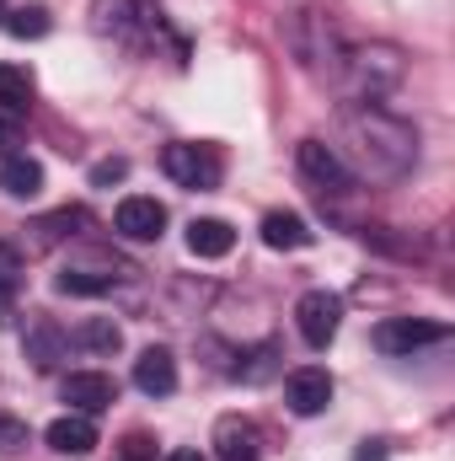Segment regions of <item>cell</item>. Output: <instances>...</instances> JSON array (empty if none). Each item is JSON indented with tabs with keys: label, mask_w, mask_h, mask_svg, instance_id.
<instances>
[{
	"label": "cell",
	"mask_w": 455,
	"mask_h": 461,
	"mask_svg": "<svg viewBox=\"0 0 455 461\" xmlns=\"http://www.w3.org/2000/svg\"><path fill=\"white\" fill-rule=\"evenodd\" d=\"M338 140L333 145L353 177L370 183H402L418 167V134L413 123H402L397 113H386L380 103H343L338 108Z\"/></svg>",
	"instance_id": "obj_1"
},
{
	"label": "cell",
	"mask_w": 455,
	"mask_h": 461,
	"mask_svg": "<svg viewBox=\"0 0 455 461\" xmlns=\"http://www.w3.org/2000/svg\"><path fill=\"white\" fill-rule=\"evenodd\" d=\"M284 38H290L295 59H300L317 81H343V70H348V43H343L338 22H333L322 5H300V11L284 22Z\"/></svg>",
	"instance_id": "obj_2"
},
{
	"label": "cell",
	"mask_w": 455,
	"mask_h": 461,
	"mask_svg": "<svg viewBox=\"0 0 455 461\" xmlns=\"http://www.w3.org/2000/svg\"><path fill=\"white\" fill-rule=\"evenodd\" d=\"M343 81L359 92L353 103H380L397 81H402V54L386 49V43H370V49H348V70Z\"/></svg>",
	"instance_id": "obj_3"
},
{
	"label": "cell",
	"mask_w": 455,
	"mask_h": 461,
	"mask_svg": "<svg viewBox=\"0 0 455 461\" xmlns=\"http://www.w3.org/2000/svg\"><path fill=\"white\" fill-rule=\"evenodd\" d=\"M295 161H300V177H306L322 199H348V194L359 188V177L348 172V161H343L333 145H322V140H300Z\"/></svg>",
	"instance_id": "obj_4"
},
{
	"label": "cell",
	"mask_w": 455,
	"mask_h": 461,
	"mask_svg": "<svg viewBox=\"0 0 455 461\" xmlns=\"http://www.w3.org/2000/svg\"><path fill=\"white\" fill-rule=\"evenodd\" d=\"M338 322H343V301L333 290H306L300 306H295V328L311 348H327L338 339Z\"/></svg>",
	"instance_id": "obj_5"
},
{
	"label": "cell",
	"mask_w": 455,
	"mask_h": 461,
	"mask_svg": "<svg viewBox=\"0 0 455 461\" xmlns=\"http://www.w3.org/2000/svg\"><path fill=\"white\" fill-rule=\"evenodd\" d=\"M161 167L183 188H215L220 183V156L210 145H166L161 150Z\"/></svg>",
	"instance_id": "obj_6"
},
{
	"label": "cell",
	"mask_w": 455,
	"mask_h": 461,
	"mask_svg": "<svg viewBox=\"0 0 455 461\" xmlns=\"http://www.w3.org/2000/svg\"><path fill=\"white\" fill-rule=\"evenodd\" d=\"M424 344H445V322H424V317H391L375 328V348L386 354H413Z\"/></svg>",
	"instance_id": "obj_7"
},
{
	"label": "cell",
	"mask_w": 455,
	"mask_h": 461,
	"mask_svg": "<svg viewBox=\"0 0 455 461\" xmlns=\"http://www.w3.org/2000/svg\"><path fill=\"white\" fill-rule=\"evenodd\" d=\"M284 402H290V413H300V419H317V413H327V402H333V375L327 370H290V381H284Z\"/></svg>",
	"instance_id": "obj_8"
},
{
	"label": "cell",
	"mask_w": 455,
	"mask_h": 461,
	"mask_svg": "<svg viewBox=\"0 0 455 461\" xmlns=\"http://www.w3.org/2000/svg\"><path fill=\"white\" fill-rule=\"evenodd\" d=\"M65 402H70V413L97 419L103 408H113L118 402L113 375H103V370H76V375H65Z\"/></svg>",
	"instance_id": "obj_9"
},
{
	"label": "cell",
	"mask_w": 455,
	"mask_h": 461,
	"mask_svg": "<svg viewBox=\"0 0 455 461\" xmlns=\"http://www.w3.org/2000/svg\"><path fill=\"white\" fill-rule=\"evenodd\" d=\"M113 226L129 236V241H156L161 230H166V204L161 199H145V194H129L123 204H118Z\"/></svg>",
	"instance_id": "obj_10"
},
{
	"label": "cell",
	"mask_w": 455,
	"mask_h": 461,
	"mask_svg": "<svg viewBox=\"0 0 455 461\" xmlns=\"http://www.w3.org/2000/svg\"><path fill=\"white\" fill-rule=\"evenodd\" d=\"M215 451H220V461H257L263 456V435H257L252 419L226 413V419L215 424Z\"/></svg>",
	"instance_id": "obj_11"
},
{
	"label": "cell",
	"mask_w": 455,
	"mask_h": 461,
	"mask_svg": "<svg viewBox=\"0 0 455 461\" xmlns=\"http://www.w3.org/2000/svg\"><path fill=\"white\" fill-rule=\"evenodd\" d=\"M134 386H139L145 397L177 392V359H172V348H145V354L134 359Z\"/></svg>",
	"instance_id": "obj_12"
},
{
	"label": "cell",
	"mask_w": 455,
	"mask_h": 461,
	"mask_svg": "<svg viewBox=\"0 0 455 461\" xmlns=\"http://www.w3.org/2000/svg\"><path fill=\"white\" fill-rule=\"evenodd\" d=\"M49 446H54L59 456H92V451H97V424H92L86 413H65V419L49 424Z\"/></svg>",
	"instance_id": "obj_13"
},
{
	"label": "cell",
	"mask_w": 455,
	"mask_h": 461,
	"mask_svg": "<svg viewBox=\"0 0 455 461\" xmlns=\"http://www.w3.org/2000/svg\"><path fill=\"white\" fill-rule=\"evenodd\" d=\"M22 348H27V359H32L38 370H54V365L65 359V333H59L49 317H32V322H27V339H22Z\"/></svg>",
	"instance_id": "obj_14"
},
{
	"label": "cell",
	"mask_w": 455,
	"mask_h": 461,
	"mask_svg": "<svg viewBox=\"0 0 455 461\" xmlns=\"http://www.w3.org/2000/svg\"><path fill=\"white\" fill-rule=\"evenodd\" d=\"M263 241H268L273 252H300V247H311V226H306L300 215H290V210H273V215L263 221Z\"/></svg>",
	"instance_id": "obj_15"
},
{
	"label": "cell",
	"mask_w": 455,
	"mask_h": 461,
	"mask_svg": "<svg viewBox=\"0 0 455 461\" xmlns=\"http://www.w3.org/2000/svg\"><path fill=\"white\" fill-rule=\"evenodd\" d=\"M0 188H5L11 199H38V194H43V167H38L32 156H5Z\"/></svg>",
	"instance_id": "obj_16"
},
{
	"label": "cell",
	"mask_w": 455,
	"mask_h": 461,
	"mask_svg": "<svg viewBox=\"0 0 455 461\" xmlns=\"http://www.w3.org/2000/svg\"><path fill=\"white\" fill-rule=\"evenodd\" d=\"M230 247H236V230L226 221H215V215H204V221L188 226V252L193 258H226Z\"/></svg>",
	"instance_id": "obj_17"
},
{
	"label": "cell",
	"mask_w": 455,
	"mask_h": 461,
	"mask_svg": "<svg viewBox=\"0 0 455 461\" xmlns=\"http://www.w3.org/2000/svg\"><path fill=\"white\" fill-rule=\"evenodd\" d=\"M54 285H59V295H103L118 285V274L113 268H65Z\"/></svg>",
	"instance_id": "obj_18"
},
{
	"label": "cell",
	"mask_w": 455,
	"mask_h": 461,
	"mask_svg": "<svg viewBox=\"0 0 455 461\" xmlns=\"http://www.w3.org/2000/svg\"><path fill=\"white\" fill-rule=\"evenodd\" d=\"M32 103V70L27 65H0V108L22 113Z\"/></svg>",
	"instance_id": "obj_19"
},
{
	"label": "cell",
	"mask_w": 455,
	"mask_h": 461,
	"mask_svg": "<svg viewBox=\"0 0 455 461\" xmlns=\"http://www.w3.org/2000/svg\"><path fill=\"white\" fill-rule=\"evenodd\" d=\"M76 344H81V348H92V354H118L123 333H118V322H113V317H92V322H81Z\"/></svg>",
	"instance_id": "obj_20"
},
{
	"label": "cell",
	"mask_w": 455,
	"mask_h": 461,
	"mask_svg": "<svg viewBox=\"0 0 455 461\" xmlns=\"http://www.w3.org/2000/svg\"><path fill=\"white\" fill-rule=\"evenodd\" d=\"M5 27L16 38H43L49 32V11L43 5H16V11H5Z\"/></svg>",
	"instance_id": "obj_21"
},
{
	"label": "cell",
	"mask_w": 455,
	"mask_h": 461,
	"mask_svg": "<svg viewBox=\"0 0 455 461\" xmlns=\"http://www.w3.org/2000/svg\"><path fill=\"white\" fill-rule=\"evenodd\" d=\"M16 279H22V252H16L11 241H0V306H5V295L16 290Z\"/></svg>",
	"instance_id": "obj_22"
},
{
	"label": "cell",
	"mask_w": 455,
	"mask_h": 461,
	"mask_svg": "<svg viewBox=\"0 0 455 461\" xmlns=\"http://www.w3.org/2000/svg\"><path fill=\"white\" fill-rule=\"evenodd\" d=\"M22 446H27V424H22V419H5V413H0V456H16Z\"/></svg>",
	"instance_id": "obj_23"
},
{
	"label": "cell",
	"mask_w": 455,
	"mask_h": 461,
	"mask_svg": "<svg viewBox=\"0 0 455 461\" xmlns=\"http://www.w3.org/2000/svg\"><path fill=\"white\" fill-rule=\"evenodd\" d=\"M118 461H156V440L150 435H123L118 440Z\"/></svg>",
	"instance_id": "obj_24"
},
{
	"label": "cell",
	"mask_w": 455,
	"mask_h": 461,
	"mask_svg": "<svg viewBox=\"0 0 455 461\" xmlns=\"http://www.w3.org/2000/svg\"><path fill=\"white\" fill-rule=\"evenodd\" d=\"M123 172H129V161H123V156H113V161H97V167H92V183H97V188H108V183H118V177H123Z\"/></svg>",
	"instance_id": "obj_25"
},
{
	"label": "cell",
	"mask_w": 455,
	"mask_h": 461,
	"mask_svg": "<svg viewBox=\"0 0 455 461\" xmlns=\"http://www.w3.org/2000/svg\"><path fill=\"white\" fill-rule=\"evenodd\" d=\"M353 461H386V451H380V446H364V451H359Z\"/></svg>",
	"instance_id": "obj_26"
},
{
	"label": "cell",
	"mask_w": 455,
	"mask_h": 461,
	"mask_svg": "<svg viewBox=\"0 0 455 461\" xmlns=\"http://www.w3.org/2000/svg\"><path fill=\"white\" fill-rule=\"evenodd\" d=\"M166 461H204V456H199V451H172Z\"/></svg>",
	"instance_id": "obj_27"
},
{
	"label": "cell",
	"mask_w": 455,
	"mask_h": 461,
	"mask_svg": "<svg viewBox=\"0 0 455 461\" xmlns=\"http://www.w3.org/2000/svg\"><path fill=\"white\" fill-rule=\"evenodd\" d=\"M0 22H5V0H0Z\"/></svg>",
	"instance_id": "obj_28"
}]
</instances>
